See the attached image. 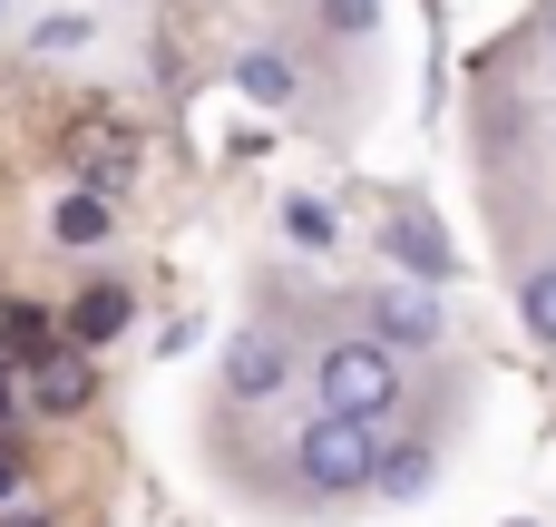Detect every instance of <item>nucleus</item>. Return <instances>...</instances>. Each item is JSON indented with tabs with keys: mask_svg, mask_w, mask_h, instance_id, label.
I'll return each instance as SVG.
<instances>
[{
	"mask_svg": "<svg viewBox=\"0 0 556 527\" xmlns=\"http://www.w3.org/2000/svg\"><path fill=\"white\" fill-rule=\"evenodd\" d=\"M313 381H323V411H342V421H371V430H381V421H401V401H410V381H401V362H391V352H381L371 332H352V342H332Z\"/></svg>",
	"mask_w": 556,
	"mask_h": 527,
	"instance_id": "f257e3e1",
	"label": "nucleus"
},
{
	"mask_svg": "<svg viewBox=\"0 0 556 527\" xmlns=\"http://www.w3.org/2000/svg\"><path fill=\"white\" fill-rule=\"evenodd\" d=\"M293 479H303L313 499H352V489H371V479H381V430H371V421H342V411L303 421V440H293Z\"/></svg>",
	"mask_w": 556,
	"mask_h": 527,
	"instance_id": "f03ea898",
	"label": "nucleus"
},
{
	"mask_svg": "<svg viewBox=\"0 0 556 527\" xmlns=\"http://www.w3.org/2000/svg\"><path fill=\"white\" fill-rule=\"evenodd\" d=\"M381 254H391L410 284H450V274H459V244L440 235V215H430L420 196H391V215H381Z\"/></svg>",
	"mask_w": 556,
	"mask_h": 527,
	"instance_id": "7ed1b4c3",
	"label": "nucleus"
},
{
	"mask_svg": "<svg viewBox=\"0 0 556 527\" xmlns=\"http://www.w3.org/2000/svg\"><path fill=\"white\" fill-rule=\"evenodd\" d=\"M362 323H371V342L401 362V352H440V303H430V284H381L371 303H362Z\"/></svg>",
	"mask_w": 556,
	"mask_h": 527,
	"instance_id": "20e7f679",
	"label": "nucleus"
},
{
	"mask_svg": "<svg viewBox=\"0 0 556 527\" xmlns=\"http://www.w3.org/2000/svg\"><path fill=\"white\" fill-rule=\"evenodd\" d=\"M98 401V372H88V352H49V362H29V411H49V421H78Z\"/></svg>",
	"mask_w": 556,
	"mask_h": 527,
	"instance_id": "39448f33",
	"label": "nucleus"
},
{
	"mask_svg": "<svg viewBox=\"0 0 556 527\" xmlns=\"http://www.w3.org/2000/svg\"><path fill=\"white\" fill-rule=\"evenodd\" d=\"M283 372H293V352H283L274 332H235V342H225V391H235V401L283 391Z\"/></svg>",
	"mask_w": 556,
	"mask_h": 527,
	"instance_id": "423d86ee",
	"label": "nucleus"
},
{
	"mask_svg": "<svg viewBox=\"0 0 556 527\" xmlns=\"http://www.w3.org/2000/svg\"><path fill=\"white\" fill-rule=\"evenodd\" d=\"M68 166H88L98 186H127V166H137V147H127L117 127H68Z\"/></svg>",
	"mask_w": 556,
	"mask_h": 527,
	"instance_id": "0eeeda50",
	"label": "nucleus"
},
{
	"mask_svg": "<svg viewBox=\"0 0 556 527\" xmlns=\"http://www.w3.org/2000/svg\"><path fill=\"white\" fill-rule=\"evenodd\" d=\"M117 332H127V293H117V284H88V293H78V313H68V352L117 342Z\"/></svg>",
	"mask_w": 556,
	"mask_h": 527,
	"instance_id": "6e6552de",
	"label": "nucleus"
},
{
	"mask_svg": "<svg viewBox=\"0 0 556 527\" xmlns=\"http://www.w3.org/2000/svg\"><path fill=\"white\" fill-rule=\"evenodd\" d=\"M108 225H117L108 196H59V205H49V235H59V244H98Z\"/></svg>",
	"mask_w": 556,
	"mask_h": 527,
	"instance_id": "1a4fd4ad",
	"label": "nucleus"
},
{
	"mask_svg": "<svg viewBox=\"0 0 556 527\" xmlns=\"http://www.w3.org/2000/svg\"><path fill=\"white\" fill-rule=\"evenodd\" d=\"M430 469H440V460H430V440L381 450V489H391V499H420V489H430Z\"/></svg>",
	"mask_w": 556,
	"mask_h": 527,
	"instance_id": "9d476101",
	"label": "nucleus"
},
{
	"mask_svg": "<svg viewBox=\"0 0 556 527\" xmlns=\"http://www.w3.org/2000/svg\"><path fill=\"white\" fill-rule=\"evenodd\" d=\"M235 88H254L264 108H283V98H293V68H283L274 49H244V59H235Z\"/></svg>",
	"mask_w": 556,
	"mask_h": 527,
	"instance_id": "9b49d317",
	"label": "nucleus"
},
{
	"mask_svg": "<svg viewBox=\"0 0 556 527\" xmlns=\"http://www.w3.org/2000/svg\"><path fill=\"white\" fill-rule=\"evenodd\" d=\"M283 235H293L303 254H323V244H332V205H323V196H283Z\"/></svg>",
	"mask_w": 556,
	"mask_h": 527,
	"instance_id": "f8f14e48",
	"label": "nucleus"
},
{
	"mask_svg": "<svg viewBox=\"0 0 556 527\" xmlns=\"http://www.w3.org/2000/svg\"><path fill=\"white\" fill-rule=\"evenodd\" d=\"M518 313H528V332H538V342H556V254L518 284Z\"/></svg>",
	"mask_w": 556,
	"mask_h": 527,
	"instance_id": "ddd939ff",
	"label": "nucleus"
},
{
	"mask_svg": "<svg viewBox=\"0 0 556 527\" xmlns=\"http://www.w3.org/2000/svg\"><path fill=\"white\" fill-rule=\"evenodd\" d=\"M332 10V29H371V0H323Z\"/></svg>",
	"mask_w": 556,
	"mask_h": 527,
	"instance_id": "4468645a",
	"label": "nucleus"
},
{
	"mask_svg": "<svg viewBox=\"0 0 556 527\" xmlns=\"http://www.w3.org/2000/svg\"><path fill=\"white\" fill-rule=\"evenodd\" d=\"M10 499H20V460L0 450V509H10Z\"/></svg>",
	"mask_w": 556,
	"mask_h": 527,
	"instance_id": "2eb2a0df",
	"label": "nucleus"
},
{
	"mask_svg": "<svg viewBox=\"0 0 556 527\" xmlns=\"http://www.w3.org/2000/svg\"><path fill=\"white\" fill-rule=\"evenodd\" d=\"M10 411H20V381H10V362H0V421H10Z\"/></svg>",
	"mask_w": 556,
	"mask_h": 527,
	"instance_id": "dca6fc26",
	"label": "nucleus"
},
{
	"mask_svg": "<svg viewBox=\"0 0 556 527\" xmlns=\"http://www.w3.org/2000/svg\"><path fill=\"white\" fill-rule=\"evenodd\" d=\"M0 527H39V518H0Z\"/></svg>",
	"mask_w": 556,
	"mask_h": 527,
	"instance_id": "f3484780",
	"label": "nucleus"
},
{
	"mask_svg": "<svg viewBox=\"0 0 556 527\" xmlns=\"http://www.w3.org/2000/svg\"><path fill=\"white\" fill-rule=\"evenodd\" d=\"M547 39H556V10H547Z\"/></svg>",
	"mask_w": 556,
	"mask_h": 527,
	"instance_id": "a211bd4d",
	"label": "nucleus"
},
{
	"mask_svg": "<svg viewBox=\"0 0 556 527\" xmlns=\"http://www.w3.org/2000/svg\"><path fill=\"white\" fill-rule=\"evenodd\" d=\"M518 527H528V518H518Z\"/></svg>",
	"mask_w": 556,
	"mask_h": 527,
	"instance_id": "6ab92c4d",
	"label": "nucleus"
}]
</instances>
